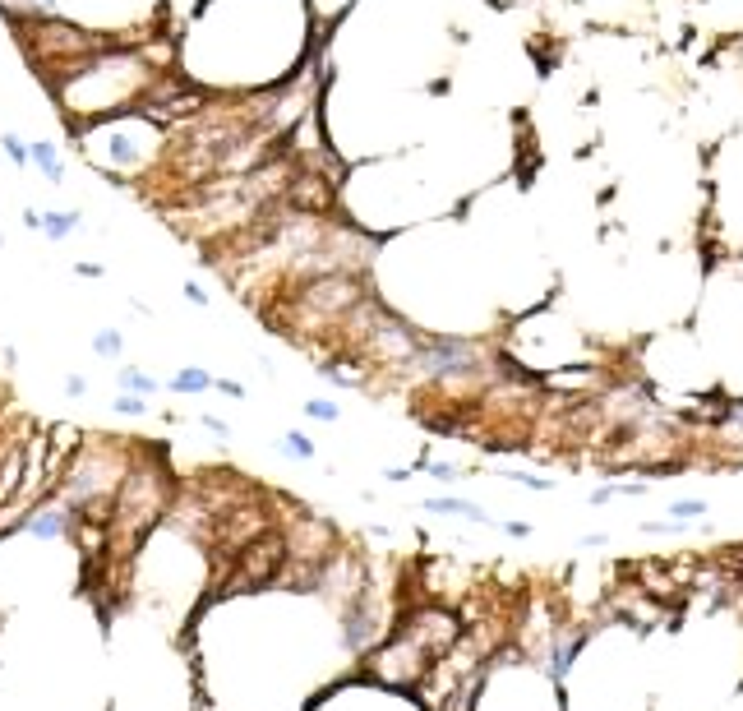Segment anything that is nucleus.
<instances>
[{
  "label": "nucleus",
  "instance_id": "obj_4",
  "mask_svg": "<svg viewBox=\"0 0 743 711\" xmlns=\"http://www.w3.org/2000/svg\"><path fill=\"white\" fill-rule=\"evenodd\" d=\"M208 388H212L208 370H180V374H171V393H208Z\"/></svg>",
  "mask_w": 743,
  "mask_h": 711
},
{
  "label": "nucleus",
  "instance_id": "obj_11",
  "mask_svg": "<svg viewBox=\"0 0 743 711\" xmlns=\"http://www.w3.org/2000/svg\"><path fill=\"white\" fill-rule=\"evenodd\" d=\"M116 412H121V416H144V412H148V402H144V398H134V393H116Z\"/></svg>",
  "mask_w": 743,
  "mask_h": 711
},
{
  "label": "nucleus",
  "instance_id": "obj_2",
  "mask_svg": "<svg viewBox=\"0 0 743 711\" xmlns=\"http://www.w3.org/2000/svg\"><path fill=\"white\" fill-rule=\"evenodd\" d=\"M79 222H83V212H42L37 231H46V241H65L69 231H79Z\"/></svg>",
  "mask_w": 743,
  "mask_h": 711
},
{
  "label": "nucleus",
  "instance_id": "obj_12",
  "mask_svg": "<svg viewBox=\"0 0 743 711\" xmlns=\"http://www.w3.org/2000/svg\"><path fill=\"white\" fill-rule=\"evenodd\" d=\"M65 393H69V398H83V393H88V379H83V374H69V379H65Z\"/></svg>",
  "mask_w": 743,
  "mask_h": 711
},
{
  "label": "nucleus",
  "instance_id": "obj_14",
  "mask_svg": "<svg viewBox=\"0 0 743 711\" xmlns=\"http://www.w3.org/2000/svg\"><path fill=\"white\" fill-rule=\"evenodd\" d=\"M707 508V503H697V499H683V503H674V517H697V513Z\"/></svg>",
  "mask_w": 743,
  "mask_h": 711
},
{
  "label": "nucleus",
  "instance_id": "obj_10",
  "mask_svg": "<svg viewBox=\"0 0 743 711\" xmlns=\"http://www.w3.org/2000/svg\"><path fill=\"white\" fill-rule=\"evenodd\" d=\"M282 453H291V457H314V444L305 439V434H282Z\"/></svg>",
  "mask_w": 743,
  "mask_h": 711
},
{
  "label": "nucleus",
  "instance_id": "obj_3",
  "mask_svg": "<svg viewBox=\"0 0 743 711\" xmlns=\"http://www.w3.org/2000/svg\"><path fill=\"white\" fill-rule=\"evenodd\" d=\"M69 527V513L65 508H46V513H37L33 522H28V531L33 536H60Z\"/></svg>",
  "mask_w": 743,
  "mask_h": 711
},
{
  "label": "nucleus",
  "instance_id": "obj_1",
  "mask_svg": "<svg viewBox=\"0 0 743 711\" xmlns=\"http://www.w3.org/2000/svg\"><path fill=\"white\" fill-rule=\"evenodd\" d=\"M28 153H33V167L46 176V185H60L65 180V167H60V157H56V148L46 144V139H37V144H28Z\"/></svg>",
  "mask_w": 743,
  "mask_h": 711
},
{
  "label": "nucleus",
  "instance_id": "obj_5",
  "mask_svg": "<svg viewBox=\"0 0 743 711\" xmlns=\"http://www.w3.org/2000/svg\"><path fill=\"white\" fill-rule=\"evenodd\" d=\"M93 351H97L102 360H116V356L125 351V337H121V328H97V333H93Z\"/></svg>",
  "mask_w": 743,
  "mask_h": 711
},
{
  "label": "nucleus",
  "instance_id": "obj_6",
  "mask_svg": "<svg viewBox=\"0 0 743 711\" xmlns=\"http://www.w3.org/2000/svg\"><path fill=\"white\" fill-rule=\"evenodd\" d=\"M121 393H134V398H144V393H157V379H153V374H144V370H134V365H125V370H121Z\"/></svg>",
  "mask_w": 743,
  "mask_h": 711
},
{
  "label": "nucleus",
  "instance_id": "obj_7",
  "mask_svg": "<svg viewBox=\"0 0 743 711\" xmlns=\"http://www.w3.org/2000/svg\"><path fill=\"white\" fill-rule=\"evenodd\" d=\"M430 513H453V517H471V522H485V513L476 503H462V499H430L425 503Z\"/></svg>",
  "mask_w": 743,
  "mask_h": 711
},
{
  "label": "nucleus",
  "instance_id": "obj_8",
  "mask_svg": "<svg viewBox=\"0 0 743 711\" xmlns=\"http://www.w3.org/2000/svg\"><path fill=\"white\" fill-rule=\"evenodd\" d=\"M305 416H310V421H328V425H333L342 412H337V402H328V398H310V402H305Z\"/></svg>",
  "mask_w": 743,
  "mask_h": 711
},
{
  "label": "nucleus",
  "instance_id": "obj_13",
  "mask_svg": "<svg viewBox=\"0 0 743 711\" xmlns=\"http://www.w3.org/2000/svg\"><path fill=\"white\" fill-rule=\"evenodd\" d=\"M185 300L189 305H208V291H203L199 282H185Z\"/></svg>",
  "mask_w": 743,
  "mask_h": 711
},
{
  "label": "nucleus",
  "instance_id": "obj_9",
  "mask_svg": "<svg viewBox=\"0 0 743 711\" xmlns=\"http://www.w3.org/2000/svg\"><path fill=\"white\" fill-rule=\"evenodd\" d=\"M0 144H5V153H10V162H14V167H33V153H28V144H23L19 134H5Z\"/></svg>",
  "mask_w": 743,
  "mask_h": 711
}]
</instances>
